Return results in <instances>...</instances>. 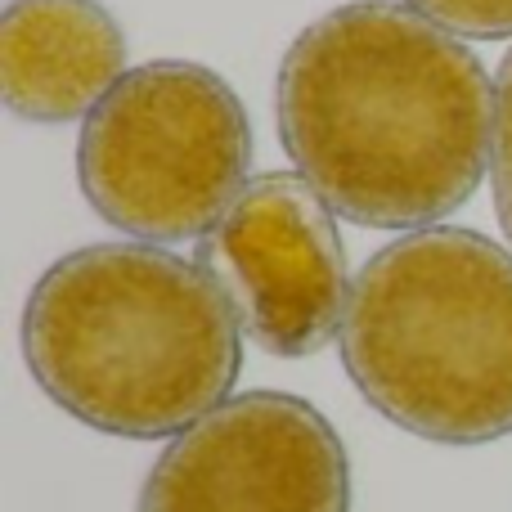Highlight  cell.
Wrapping results in <instances>:
<instances>
[{
    "label": "cell",
    "instance_id": "cell-6",
    "mask_svg": "<svg viewBox=\"0 0 512 512\" xmlns=\"http://www.w3.org/2000/svg\"><path fill=\"white\" fill-rule=\"evenodd\" d=\"M198 265L221 283L243 333L261 351L297 360L346 324V252L333 207L306 176H261L203 239Z\"/></svg>",
    "mask_w": 512,
    "mask_h": 512
},
{
    "label": "cell",
    "instance_id": "cell-3",
    "mask_svg": "<svg viewBox=\"0 0 512 512\" xmlns=\"http://www.w3.org/2000/svg\"><path fill=\"white\" fill-rule=\"evenodd\" d=\"M342 360L396 427L441 445L512 436V256L472 230H414L351 283Z\"/></svg>",
    "mask_w": 512,
    "mask_h": 512
},
{
    "label": "cell",
    "instance_id": "cell-8",
    "mask_svg": "<svg viewBox=\"0 0 512 512\" xmlns=\"http://www.w3.org/2000/svg\"><path fill=\"white\" fill-rule=\"evenodd\" d=\"M409 9L441 23L445 32H463L477 41L512 36V0H409Z\"/></svg>",
    "mask_w": 512,
    "mask_h": 512
},
{
    "label": "cell",
    "instance_id": "cell-9",
    "mask_svg": "<svg viewBox=\"0 0 512 512\" xmlns=\"http://www.w3.org/2000/svg\"><path fill=\"white\" fill-rule=\"evenodd\" d=\"M490 176H495V212L512 243V50L495 81V135H490Z\"/></svg>",
    "mask_w": 512,
    "mask_h": 512
},
{
    "label": "cell",
    "instance_id": "cell-1",
    "mask_svg": "<svg viewBox=\"0 0 512 512\" xmlns=\"http://www.w3.org/2000/svg\"><path fill=\"white\" fill-rule=\"evenodd\" d=\"M279 135L297 171L346 221L432 230L486 176L495 86L441 23L360 0L315 18L288 45Z\"/></svg>",
    "mask_w": 512,
    "mask_h": 512
},
{
    "label": "cell",
    "instance_id": "cell-5",
    "mask_svg": "<svg viewBox=\"0 0 512 512\" xmlns=\"http://www.w3.org/2000/svg\"><path fill=\"white\" fill-rule=\"evenodd\" d=\"M140 512H351V463L315 405L248 391L167 445Z\"/></svg>",
    "mask_w": 512,
    "mask_h": 512
},
{
    "label": "cell",
    "instance_id": "cell-2",
    "mask_svg": "<svg viewBox=\"0 0 512 512\" xmlns=\"http://www.w3.org/2000/svg\"><path fill=\"white\" fill-rule=\"evenodd\" d=\"M23 355L45 396L86 427L158 441L225 405L243 324L203 265L144 243H90L36 279Z\"/></svg>",
    "mask_w": 512,
    "mask_h": 512
},
{
    "label": "cell",
    "instance_id": "cell-7",
    "mask_svg": "<svg viewBox=\"0 0 512 512\" xmlns=\"http://www.w3.org/2000/svg\"><path fill=\"white\" fill-rule=\"evenodd\" d=\"M122 68L126 36L95 0H14L0 18V90L14 117H90Z\"/></svg>",
    "mask_w": 512,
    "mask_h": 512
},
{
    "label": "cell",
    "instance_id": "cell-4",
    "mask_svg": "<svg viewBox=\"0 0 512 512\" xmlns=\"http://www.w3.org/2000/svg\"><path fill=\"white\" fill-rule=\"evenodd\" d=\"M252 126L203 63L131 68L86 117L77 176L108 225L153 243L207 239L248 189Z\"/></svg>",
    "mask_w": 512,
    "mask_h": 512
}]
</instances>
